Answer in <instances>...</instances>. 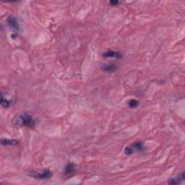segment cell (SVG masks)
Returning <instances> with one entry per match:
<instances>
[{"label":"cell","mask_w":185,"mask_h":185,"mask_svg":"<svg viewBox=\"0 0 185 185\" xmlns=\"http://www.w3.org/2000/svg\"><path fill=\"white\" fill-rule=\"evenodd\" d=\"M30 176L31 177L35 178V179H43V180H45V179H49V178H51L52 176V173L48 169L44 170L41 172L34 171H30Z\"/></svg>","instance_id":"3"},{"label":"cell","mask_w":185,"mask_h":185,"mask_svg":"<svg viewBox=\"0 0 185 185\" xmlns=\"http://www.w3.org/2000/svg\"><path fill=\"white\" fill-rule=\"evenodd\" d=\"M1 105L4 108H8L10 107V106L11 105V101L5 98L3 96V93H2L1 95Z\"/></svg>","instance_id":"10"},{"label":"cell","mask_w":185,"mask_h":185,"mask_svg":"<svg viewBox=\"0 0 185 185\" xmlns=\"http://www.w3.org/2000/svg\"><path fill=\"white\" fill-rule=\"evenodd\" d=\"M16 125L20 127H26L28 128H33L35 125V122L32 116L28 113L24 112L19 114L15 119Z\"/></svg>","instance_id":"1"},{"label":"cell","mask_w":185,"mask_h":185,"mask_svg":"<svg viewBox=\"0 0 185 185\" xmlns=\"http://www.w3.org/2000/svg\"><path fill=\"white\" fill-rule=\"evenodd\" d=\"M75 165L74 163H68L67 166H65V168H64V174H65L66 175H69V174H72L75 170Z\"/></svg>","instance_id":"8"},{"label":"cell","mask_w":185,"mask_h":185,"mask_svg":"<svg viewBox=\"0 0 185 185\" xmlns=\"http://www.w3.org/2000/svg\"><path fill=\"white\" fill-rule=\"evenodd\" d=\"M184 179V172L183 171L182 173L180 174V175L177 176V177L171 178L168 180V184H177L181 183V181H183Z\"/></svg>","instance_id":"6"},{"label":"cell","mask_w":185,"mask_h":185,"mask_svg":"<svg viewBox=\"0 0 185 185\" xmlns=\"http://www.w3.org/2000/svg\"><path fill=\"white\" fill-rule=\"evenodd\" d=\"M103 57L105 58H115V59H121L122 55L119 52L114 51H108L103 54Z\"/></svg>","instance_id":"5"},{"label":"cell","mask_w":185,"mask_h":185,"mask_svg":"<svg viewBox=\"0 0 185 185\" xmlns=\"http://www.w3.org/2000/svg\"><path fill=\"white\" fill-rule=\"evenodd\" d=\"M7 21H8L9 26H10L11 29L15 30V31H18L20 30L19 23L17 22V20L16 19L15 17H14V16H9Z\"/></svg>","instance_id":"4"},{"label":"cell","mask_w":185,"mask_h":185,"mask_svg":"<svg viewBox=\"0 0 185 185\" xmlns=\"http://www.w3.org/2000/svg\"><path fill=\"white\" fill-rule=\"evenodd\" d=\"M101 69L103 71L111 72L115 71V69H116V67L113 64H106L101 66Z\"/></svg>","instance_id":"9"},{"label":"cell","mask_w":185,"mask_h":185,"mask_svg":"<svg viewBox=\"0 0 185 185\" xmlns=\"http://www.w3.org/2000/svg\"><path fill=\"white\" fill-rule=\"evenodd\" d=\"M143 149H144V148H143V143L138 141L132 144L130 146L126 147L125 149V153L127 156H130L135 152L142 151Z\"/></svg>","instance_id":"2"},{"label":"cell","mask_w":185,"mask_h":185,"mask_svg":"<svg viewBox=\"0 0 185 185\" xmlns=\"http://www.w3.org/2000/svg\"><path fill=\"white\" fill-rule=\"evenodd\" d=\"M138 105V102L136 100H130V101L128 102V106L130 108H135L137 107Z\"/></svg>","instance_id":"11"},{"label":"cell","mask_w":185,"mask_h":185,"mask_svg":"<svg viewBox=\"0 0 185 185\" xmlns=\"http://www.w3.org/2000/svg\"><path fill=\"white\" fill-rule=\"evenodd\" d=\"M2 145L4 146H16L19 143V142L15 139H2Z\"/></svg>","instance_id":"7"},{"label":"cell","mask_w":185,"mask_h":185,"mask_svg":"<svg viewBox=\"0 0 185 185\" xmlns=\"http://www.w3.org/2000/svg\"><path fill=\"white\" fill-rule=\"evenodd\" d=\"M110 4L112 5L113 6H116V5H117L119 4V2L118 1H111L110 2Z\"/></svg>","instance_id":"12"}]
</instances>
